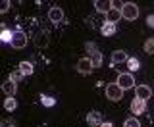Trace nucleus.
Listing matches in <instances>:
<instances>
[{
    "label": "nucleus",
    "instance_id": "obj_16",
    "mask_svg": "<svg viewBox=\"0 0 154 127\" xmlns=\"http://www.w3.org/2000/svg\"><path fill=\"white\" fill-rule=\"evenodd\" d=\"M12 39H14V31L4 25L2 31H0V42H10V45H12Z\"/></svg>",
    "mask_w": 154,
    "mask_h": 127
},
{
    "label": "nucleus",
    "instance_id": "obj_22",
    "mask_svg": "<svg viewBox=\"0 0 154 127\" xmlns=\"http://www.w3.org/2000/svg\"><path fill=\"white\" fill-rule=\"evenodd\" d=\"M41 104H42V106H46V108H50V106H54V104H56V100L52 98V96L41 94Z\"/></svg>",
    "mask_w": 154,
    "mask_h": 127
},
{
    "label": "nucleus",
    "instance_id": "obj_8",
    "mask_svg": "<svg viewBox=\"0 0 154 127\" xmlns=\"http://www.w3.org/2000/svg\"><path fill=\"white\" fill-rule=\"evenodd\" d=\"M77 71H79L81 75H89V73L93 71V64H91V58H81V60L77 62Z\"/></svg>",
    "mask_w": 154,
    "mask_h": 127
},
{
    "label": "nucleus",
    "instance_id": "obj_6",
    "mask_svg": "<svg viewBox=\"0 0 154 127\" xmlns=\"http://www.w3.org/2000/svg\"><path fill=\"white\" fill-rule=\"evenodd\" d=\"M64 10H62L60 6H52L50 10H48V19H50L52 23H60V21H64Z\"/></svg>",
    "mask_w": 154,
    "mask_h": 127
},
{
    "label": "nucleus",
    "instance_id": "obj_18",
    "mask_svg": "<svg viewBox=\"0 0 154 127\" xmlns=\"http://www.w3.org/2000/svg\"><path fill=\"white\" fill-rule=\"evenodd\" d=\"M127 67H129L131 71H139V70H141V62H139L137 58L129 56V58H127Z\"/></svg>",
    "mask_w": 154,
    "mask_h": 127
},
{
    "label": "nucleus",
    "instance_id": "obj_24",
    "mask_svg": "<svg viewBox=\"0 0 154 127\" xmlns=\"http://www.w3.org/2000/svg\"><path fill=\"white\" fill-rule=\"evenodd\" d=\"M21 79H23V73L19 71V70H16V71H12V73H10V81H12V83H16V85H17V83L21 81Z\"/></svg>",
    "mask_w": 154,
    "mask_h": 127
},
{
    "label": "nucleus",
    "instance_id": "obj_13",
    "mask_svg": "<svg viewBox=\"0 0 154 127\" xmlns=\"http://www.w3.org/2000/svg\"><path fill=\"white\" fill-rule=\"evenodd\" d=\"M0 89L6 92L8 96H14V94H16V91H17V85H16V83H12V81L8 79V81H4L2 85H0Z\"/></svg>",
    "mask_w": 154,
    "mask_h": 127
},
{
    "label": "nucleus",
    "instance_id": "obj_2",
    "mask_svg": "<svg viewBox=\"0 0 154 127\" xmlns=\"http://www.w3.org/2000/svg\"><path fill=\"white\" fill-rule=\"evenodd\" d=\"M118 87L122 89L123 92L129 91V89H135V77L131 75V73H119L118 75Z\"/></svg>",
    "mask_w": 154,
    "mask_h": 127
},
{
    "label": "nucleus",
    "instance_id": "obj_29",
    "mask_svg": "<svg viewBox=\"0 0 154 127\" xmlns=\"http://www.w3.org/2000/svg\"><path fill=\"white\" fill-rule=\"evenodd\" d=\"M100 127H114V123H112V121H102Z\"/></svg>",
    "mask_w": 154,
    "mask_h": 127
},
{
    "label": "nucleus",
    "instance_id": "obj_20",
    "mask_svg": "<svg viewBox=\"0 0 154 127\" xmlns=\"http://www.w3.org/2000/svg\"><path fill=\"white\" fill-rule=\"evenodd\" d=\"M123 127H141V121H139V118H127L123 121Z\"/></svg>",
    "mask_w": 154,
    "mask_h": 127
},
{
    "label": "nucleus",
    "instance_id": "obj_4",
    "mask_svg": "<svg viewBox=\"0 0 154 127\" xmlns=\"http://www.w3.org/2000/svg\"><path fill=\"white\" fill-rule=\"evenodd\" d=\"M12 46H14V48H17V50H21V48H25V46H27V35L21 31V29H16V31H14Z\"/></svg>",
    "mask_w": 154,
    "mask_h": 127
},
{
    "label": "nucleus",
    "instance_id": "obj_19",
    "mask_svg": "<svg viewBox=\"0 0 154 127\" xmlns=\"http://www.w3.org/2000/svg\"><path fill=\"white\" fill-rule=\"evenodd\" d=\"M4 108H6L8 112H14V110L17 108V100L14 98V96H8L6 102H4Z\"/></svg>",
    "mask_w": 154,
    "mask_h": 127
},
{
    "label": "nucleus",
    "instance_id": "obj_14",
    "mask_svg": "<svg viewBox=\"0 0 154 127\" xmlns=\"http://www.w3.org/2000/svg\"><path fill=\"white\" fill-rule=\"evenodd\" d=\"M33 41H35V45H37L38 48H46V46H48V35H46V33H42V31L37 33Z\"/></svg>",
    "mask_w": 154,
    "mask_h": 127
},
{
    "label": "nucleus",
    "instance_id": "obj_15",
    "mask_svg": "<svg viewBox=\"0 0 154 127\" xmlns=\"http://www.w3.org/2000/svg\"><path fill=\"white\" fill-rule=\"evenodd\" d=\"M119 19H122V10L112 8L108 14H106V21H110V23H118Z\"/></svg>",
    "mask_w": 154,
    "mask_h": 127
},
{
    "label": "nucleus",
    "instance_id": "obj_23",
    "mask_svg": "<svg viewBox=\"0 0 154 127\" xmlns=\"http://www.w3.org/2000/svg\"><path fill=\"white\" fill-rule=\"evenodd\" d=\"M144 52H146V54H154V37L144 41Z\"/></svg>",
    "mask_w": 154,
    "mask_h": 127
},
{
    "label": "nucleus",
    "instance_id": "obj_26",
    "mask_svg": "<svg viewBox=\"0 0 154 127\" xmlns=\"http://www.w3.org/2000/svg\"><path fill=\"white\" fill-rule=\"evenodd\" d=\"M10 6H12L10 0H0V14H6L8 10H10Z\"/></svg>",
    "mask_w": 154,
    "mask_h": 127
},
{
    "label": "nucleus",
    "instance_id": "obj_5",
    "mask_svg": "<svg viewBox=\"0 0 154 127\" xmlns=\"http://www.w3.org/2000/svg\"><path fill=\"white\" fill-rule=\"evenodd\" d=\"M152 96V89L148 85H135V98H141L146 102Z\"/></svg>",
    "mask_w": 154,
    "mask_h": 127
},
{
    "label": "nucleus",
    "instance_id": "obj_10",
    "mask_svg": "<svg viewBox=\"0 0 154 127\" xmlns=\"http://www.w3.org/2000/svg\"><path fill=\"white\" fill-rule=\"evenodd\" d=\"M87 123L91 127H100V123H102V114L100 112H89L87 114Z\"/></svg>",
    "mask_w": 154,
    "mask_h": 127
},
{
    "label": "nucleus",
    "instance_id": "obj_1",
    "mask_svg": "<svg viewBox=\"0 0 154 127\" xmlns=\"http://www.w3.org/2000/svg\"><path fill=\"white\" fill-rule=\"evenodd\" d=\"M122 17L127 19V21H135V19L139 17V6H137L135 2H123Z\"/></svg>",
    "mask_w": 154,
    "mask_h": 127
},
{
    "label": "nucleus",
    "instance_id": "obj_3",
    "mask_svg": "<svg viewBox=\"0 0 154 127\" xmlns=\"http://www.w3.org/2000/svg\"><path fill=\"white\" fill-rule=\"evenodd\" d=\"M106 98L112 100V102H118L123 98V91L118 87V83H110L108 87H106Z\"/></svg>",
    "mask_w": 154,
    "mask_h": 127
},
{
    "label": "nucleus",
    "instance_id": "obj_12",
    "mask_svg": "<svg viewBox=\"0 0 154 127\" xmlns=\"http://www.w3.org/2000/svg\"><path fill=\"white\" fill-rule=\"evenodd\" d=\"M127 52L125 50H116L112 52V66H116V64H123V62H127Z\"/></svg>",
    "mask_w": 154,
    "mask_h": 127
},
{
    "label": "nucleus",
    "instance_id": "obj_27",
    "mask_svg": "<svg viewBox=\"0 0 154 127\" xmlns=\"http://www.w3.org/2000/svg\"><path fill=\"white\" fill-rule=\"evenodd\" d=\"M146 25L154 29V14H150V16H148V17H146Z\"/></svg>",
    "mask_w": 154,
    "mask_h": 127
},
{
    "label": "nucleus",
    "instance_id": "obj_17",
    "mask_svg": "<svg viewBox=\"0 0 154 127\" xmlns=\"http://www.w3.org/2000/svg\"><path fill=\"white\" fill-rule=\"evenodd\" d=\"M17 70L23 73V77H25V75H33V71H35V70H33V64H31V62H21Z\"/></svg>",
    "mask_w": 154,
    "mask_h": 127
},
{
    "label": "nucleus",
    "instance_id": "obj_11",
    "mask_svg": "<svg viewBox=\"0 0 154 127\" xmlns=\"http://www.w3.org/2000/svg\"><path fill=\"white\" fill-rule=\"evenodd\" d=\"M116 31H118L116 23H110V21H104L102 27H100V33H102L104 37H112V35H116Z\"/></svg>",
    "mask_w": 154,
    "mask_h": 127
},
{
    "label": "nucleus",
    "instance_id": "obj_21",
    "mask_svg": "<svg viewBox=\"0 0 154 127\" xmlns=\"http://www.w3.org/2000/svg\"><path fill=\"white\" fill-rule=\"evenodd\" d=\"M91 64H93V70L100 67V66H102V54H100V52H96V54L91 58Z\"/></svg>",
    "mask_w": 154,
    "mask_h": 127
},
{
    "label": "nucleus",
    "instance_id": "obj_28",
    "mask_svg": "<svg viewBox=\"0 0 154 127\" xmlns=\"http://www.w3.org/2000/svg\"><path fill=\"white\" fill-rule=\"evenodd\" d=\"M112 8H116V10H122V8H123V2H119V0H114V2H112Z\"/></svg>",
    "mask_w": 154,
    "mask_h": 127
},
{
    "label": "nucleus",
    "instance_id": "obj_25",
    "mask_svg": "<svg viewBox=\"0 0 154 127\" xmlns=\"http://www.w3.org/2000/svg\"><path fill=\"white\" fill-rule=\"evenodd\" d=\"M85 50H87V52H89V54H93V56H94V54H96V52H98V46H96V45H94V42H91V41H87V42H85Z\"/></svg>",
    "mask_w": 154,
    "mask_h": 127
},
{
    "label": "nucleus",
    "instance_id": "obj_7",
    "mask_svg": "<svg viewBox=\"0 0 154 127\" xmlns=\"http://www.w3.org/2000/svg\"><path fill=\"white\" fill-rule=\"evenodd\" d=\"M131 114H135V116H141V114H144L146 112V102L144 100H141V98H133L131 100Z\"/></svg>",
    "mask_w": 154,
    "mask_h": 127
},
{
    "label": "nucleus",
    "instance_id": "obj_9",
    "mask_svg": "<svg viewBox=\"0 0 154 127\" xmlns=\"http://www.w3.org/2000/svg\"><path fill=\"white\" fill-rule=\"evenodd\" d=\"M94 10L98 14H108L112 10V0H94Z\"/></svg>",
    "mask_w": 154,
    "mask_h": 127
}]
</instances>
